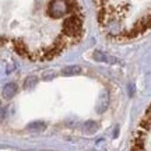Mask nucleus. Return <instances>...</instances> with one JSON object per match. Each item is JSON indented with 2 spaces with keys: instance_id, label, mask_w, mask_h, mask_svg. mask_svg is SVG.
I'll return each mask as SVG.
<instances>
[{
  "instance_id": "obj_3",
  "label": "nucleus",
  "mask_w": 151,
  "mask_h": 151,
  "mask_svg": "<svg viewBox=\"0 0 151 151\" xmlns=\"http://www.w3.org/2000/svg\"><path fill=\"white\" fill-rule=\"evenodd\" d=\"M130 151H151V104L136 126Z\"/></svg>"
},
{
  "instance_id": "obj_1",
  "label": "nucleus",
  "mask_w": 151,
  "mask_h": 151,
  "mask_svg": "<svg viewBox=\"0 0 151 151\" xmlns=\"http://www.w3.org/2000/svg\"><path fill=\"white\" fill-rule=\"evenodd\" d=\"M84 34L80 0H1V43L24 59H56Z\"/></svg>"
},
{
  "instance_id": "obj_2",
  "label": "nucleus",
  "mask_w": 151,
  "mask_h": 151,
  "mask_svg": "<svg viewBox=\"0 0 151 151\" xmlns=\"http://www.w3.org/2000/svg\"><path fill=\"white\" fill-rule=\"evenodd\" d=\"M101 32L113 42H130L151 32V0H94Z\"/></svg>"
},
{
  "instance_id": "obj_4",
  "label": "nucleus",
  "mask_w": 151,
  "mask_h": 151,
  "mask_svg": "<svg viewBox=\"0 0 151 151\" xmlns=\"http://www.w3.org/2000/svg\"><path fill=\"white\" fill-rule=\"evenodd\" d=\"M16 91H17V88H16V86L14 84H9V86H6L4 87V97H7V98H10V97H13L14 94H16Z\"/></svg>"
}]
</instances>
